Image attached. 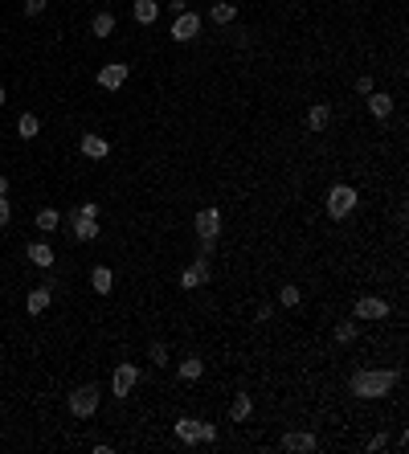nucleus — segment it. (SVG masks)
<instances>
[{"instance_id":"11","label":"nucleus","mask_w":409,"mask_h":454,"mask_svg":"<svg viewBox=\"0 0 409 454\" xmlns=\"http://www.w3.org/2000/svg\"><path fill=\"white\" fill-rule=\"evenodd\" d=\"M283 451L311 454V451H319V438H315V434H307V430H286V434H283Z\"/></svg>"},{"instance_id":"36","label":"nucleus","mask_w":409,"mask_h":454,"mask_svg":"<svg viewBox=\"0 0 409 454\" xmlns=\"http://www.w3.org/2000/svg\"><path fill=\"white\" fill-rule=\"evenodd\" d=\"M0 197H8V176H0Z\"/></svg>"},{"instance_id":"34","label":"nucleus","mask_w":409,"mask_h":454,"mask_svg":"<svg viewBox=\"0 0 409 454\" xmlns=\"http://www.w3.org/2000/svg\"><path fill=\"white\" fill-rule=\"evenodd\" d=\"M356 94H373V78H369V74L356 78Z\"/></svg>"},{"instance_id":"12","label":"nucleus","mask_w":409,"mask_h":454,"mask_svg":"<svg viewBox=\"0 0 409 454\" xmlns=\"http://www.w3.org/2000/svg\"><path fill=\"white\" fill-rule=\"evenodd\" d=\"M78 148H82L86 160H107V156H111V139H102L98 131H86V135L78 139Z\"/></svg>"},{"instance_id":"30","label":"nucleus","mask_w":409,"mask_h":454,"mask_svg":"<svg viewBox=\"0 0 409 454\" xmlns=\"http://www.w3.org/2000/svg\"><path fill=\"white\" fill-rule=\"evenodd\" d=\"M364 451H389V434H373V438H369V446H364Z\"/></svg>"},{"instance_id":"4","label":"nucleus","mask_w":409,"mask_h":454,"mask_svg":"<svg viewBox=\"0 0 409 454\" xmlns=\"http://www.w3.org/2000/svg\"><path fill=\"white\" fill-rule=\"evenodd\" d=\"M98 401H102V389H98L95 381H91V385H78V389L70 393V414H74V418H95Z\"/></svg>"},{"instance_id":"31","label":"nucleus","mask_w":409,"mask_h":454,"mask_svg":"<svg viewBox=\"0 0 409 454\" xmlns=\"http://www.w3.org/2000/svg\"><path fill=\"white\" fill-rule=\"evenodd\" d=\"M45 4H49V0H25V17H41Z\"/></svg>"},{"instance_id":"10","label":"nucleus","mask_w":409,"mask_h":454,"mask_svg":"<svg viewBox=\"0 0 409 454\" xmlns=\"http://www.w3.org/2000/svg\"><path fill=\"white\" fill-rule=\"evenodd\" d=\"M192 229H196V238H221V209L217 205L201 209L196 213V221H192Z\"/></svg>"},{"instance_id":"24","label":"nucleus","mask_w":409,"mask_h":454,"mask_svg":"<svg viewBox=\"0 0 409 454\" xmlns=\"http://www.w3.org/2000/svg\"><path fill=\"white\" fill-rule=\"evenodd\" d=\"M91 33H95L98 41H102V37H111V33H115V13H95V21H91Z\"/></svg>"},{"instance_id":"9","label":"nucleus","mask_w":409,"mask_h":454,"mask_svg":"<svg viewBox=\"0 0 409 454\" xmlns=\"http://www.w3.org/2000/svg\"><path fill=\"white\" fill-rule=\"evenodd\" d=\"M135 381H139V368H135L131 361H123L119 368H115V377H111V393L123 401V397L131 393V389H135Z\"/></svg>"},{"instance_id":"15","label":"nucleus","mask_w":409,"mask_h":454,"mask_svg":"<svg viewBox=\"0 0 409 454\" xmlns=\"http://www.w3.org/2000/svg\"><path fill=\"white\" fill-rule=\"evenodd\" d=\"M49 303H54V291L41 282V287H33L29 295H25V311H29V315H45V311H49Z\"/></svg>"},{"instance_id":"35","label":"nucleus","mask_w":409,"mask_h":454,"mask_svg":"<svg viewBox=\"0 0 409 454\" xmlns=\"http://www.w3.org/2000/svg\"><path fill=\"white\" fill-rule=\"evenodd\" d=\"M168 8H172V13H185V8H189V0H168Z\"/></svg>"},{"instance_id":"29","label":"nucleus","mask_w":409,"mask_h":454,"mask_svg":"<svg viewBox=\"0 0 409 454\" xmlns=\"http://www.w3.org/2000/svg\"><path fill=\"white\" fill-rule=\"evenodd\" d=\"M148 361L156 364V368H164V364H168V344H152V348H148Z\"/></svg>"},{"instance_id":"37","label":"nucleus","mask_w":409,"mask_h":454,"mask_svg":"<svg viewBox=\"0 0 409 454\" xmlns=\"http://www.w3.org/2000/svg\"><path fill=\"white\" fill-rule=\"evenodd\" d=\"M4 103H8V91H4V86H0V107H4Z\"/></svg>"},{"instance_id":"7","label":"nucleus","mask_w":409,"mask_h":454,"mask_svg":"<svg viewBox=\"0 0 409 454\" xmlns=\"http://www.w3.org/2000/svg\"><path fill=\"white\" fill-rule=\"evenodd\" d=\"M172 41H196L201 37V13H192V8H185V13H176V21H172V33H168Z\"/></svg>"},{"instance_id":"8","label":"nucleus","mask_w":409,"mask_h":454,"mask_svg":"<svg viewBox=\"0 0 409 454\" xmlns=\"http://www.w3.org/2000/svg\"><path fill=\"white\" fill-rule=\"evenodd\" d=\"M127 78H131V66H127V61H107V66H98L95 82L102 86V91H119Z\"/></svg>"},{"instance_id":"16","label":"nucleus","mask_w":409,"mask_h":454,"mask_svg":"<svg viewBox=\"0 0 409 454\" xmlns=\"http://www.w3.org/2000/svg\"><path fill=\"white\" fill-rule=\"evenodd\" d=\"M131 17H135V25H156L160 0H135V4H131Z\"/></svg>"},{"instance_id":"33","label":"nucleus","mask_w":409,"mask_h":454,"mask_svg":"<svg viewBox=\"0 0 409 454\" xmlns=\"http://www.w3.org/2000/svg\"><path fill=\"white\" fill-rule=\"evenodd\" d=\"M13 221V205H8V197H0V229Z\"/></svg>"},{"instance_id":"6","label":"nucleus","mask_w":409,"mask_h":454,"mask_svg":"<svg viewBox=\"0 0 409 454\" xmlns=\"http://www.w3.org/2000/svg\"><path fill=\"white\" fill-rule=\"evenodd\" d=\"M209 278H213V258H201V254H196L189 266L180 271V287H185V291H196V287H205Z\"/></svg>"},{"instance_id":"13","label":"nucleus","mask_w":409,"mask_h":454,"mask_svg":"<svg viewBox=\"0 0 409 454\" xmlns=\"http://www.w3.org/2000/svg\"><path fill=\"white\" fill-rule=\"evenodd\" d=\"M98 234V217H70V238L74 242H95Z\"/></svg>"},{"instance_id":"1","label":"nucleus","mask_w":409,"mask_h":454,"mask_svg":"<svg viewBox=\"0 0 409 454\" xmlns=\"http://www.w3.org/2000/svg\"><path fill=\"white\" fill-rule=\"evenodd\" d=\"M401 385V368H356L348 377V389L360 401H380Z\"/></svg>"},{"instance_id":"32","label":"nucleus","mask_w":409,"mask_h":454,"mask_svg":"<svg viewBox=\"0 0 409 454\" xmlns=\"http://www.w3.org/2000/svg\"><path fill=\"white\" fill-rule=\"evenodd\" d=\"M270 315H275V307H270V303H258V307H254V319H258V324H266Z\"/></svg>"},{"instance_id":"22","label":"nucleus","mask_w":409,"mask_h":454,"mask_svg":"<svg viewBox=\"0 0 409 454\" xmlns=\"http://www.w3.org/2000/svg\"><path fill=\"white\" fill-rule=\"evenodd\" d=\"M327 123H332V107L327 103H315L311 111H307V131H327Z\"/></svg>"},{"instance_id":"26","label":"nucleus","mask_w":409,"mask_h":454,"mask_svg":"<svg viewBox=\"0 0 409 454\" xmlns=\"http://www.w3.org/2000/svg\"><path fill=\"white\" fill-rule=\"evenodd\" d=\"M336 344H352V340H356V335H360V328H356V324H352V319H340V324H336Z\"/></svg>"},{"instance_id":"14","label":"nucleus","mask_w":409,"mask_h":454,"mask_svg":"<svg viewBox=\"0 0 409 454\" xmlns=\"http://www.w3.org/2000/svg\"><path fill=\"white\" fill-rule=\"evenodd\" d=\"M25 258H29L37 271H54V262H58V254H54L45 242H29L25 245Z\"/></svg>"},{"instance_id":"27","label":"nucleus","mask_w":409,"mask_h":454,"mask_svg":"<svg viewBox=\"0 0 409 454\" xmlns=\"http://www.w3.org/2000/svg\"><path fill=\"white\" fill-rule=\"evenodd\" d=\"M299 299H303V291H299V287H291V282L279 291V303H283V307H299Z\"/></svg>"},{"instance_id":"20","label":"nucleus","mask_w":409,"mask_h":454,"mask_svg":"<svg viewBox=\"0 0 409 454\" xmlns=\"http://www.w3.org/2000/svg\"><path fill=\"white\" fill-rule=\"evenodd\" d=\"M176 377H180V381H201V377H205V361H201V356H185V361L176 364Z\"/></svg>"},{"instance_id":"3","label":"nucleus","mask_w":409,"mask_h":454,"mask_svg":"<svg viewBox=\"0 0 409 454\" xmlns=\"http://www.w3.org/2000/svg\"><path fill=\"white\" fill-rule=\"evenodd\" d=\"M323 205H327V217H332V221H344V217H352V213H356V205H360V192H356L352 184H332Z\"/></svg>"},{"instance_id":"17","label":"nucleus","mask_w":409,"mask_h":454,"mask_svg":"<svg viewBox=\"0 0 409 454\" xmlns=\"http://www.w3.org/2000/svg\"><path fill=\"white\" fill-rule=\"evenodd\" d=\"M209 21H213V25H233V21H238V4H233V0L209 4Z\"/></svg>"},{"instance_id":"28","label":"nucleus","mask_w":409,"mask_h":454,"mask_svg":"<svg viewBox=\"0 0 409 454\" xmlns=\"http://www.w3.org/2000/svg\"><path fill=\"white\" fill-rule=\"evenodd\" d=\"M70 217H98V201H82V205H74V209L65 213V221Z\"/></svg>"},{"instance_id":"18","label":"nucleus","mask_w":409,"mask_h":454,"mask_svg":"<svg viewBox=\"0 0 409 454\" xmlns=\"http://www.w3.org/2000/svg\"><path fill=\"white\" fill-rule=\"evenodd\" d=\"M364 98H369V115L373 119H389L393 115V98L385 91H373V94H364Z\"/></svg>"},{"instance_id":"5","label":"nucleus","mask_w":409,"mask_h":454,"mask_svg":"<svg viewBox=\"0 0 409 454\" xmlns=\"http://www.w3.org/2000/svg\"><path fill=\"white\" fill-rule=\"evenodd\" d=\"M352 315L364 319V324H373V319H389V299H385V295H360V299L352 303Z\"/></svg>"},{"instance_id":"2","label":"nucleus","mask_w":409,"mask_h":454,"mask_svg":"<svg viewBox=\"0 0 409 454\" xmlns=\"http://www.w3.org/2000/svg\"><path fill=\"white\" fill-rule=\"evenodd\" d=\"M172 434H176V442H185V446H196V442H217V425L213 422H201V418H176L172 425Z\"/></svg>"},{"instance_id":"19","label":"nucleus","mask_w":409,"mask_h":454,"mask_svg":"<svg viewBox=\"0 0 409 454\" xmlns=\"http://www.w3.org/2000/svg\"><path fill=\"white\" fill-rule=\"evenodd\" d=\"M91 287H95V295H111L115 271H111V266H91Z\"/></svg>"},{"instance_id":"21","label":"nucleus","mask_w":409,"mask_h":454,"mask_svg":"<svg viewBox=\"0 0 409 454\" xmlns=\"http://www.w3.org/2000/svg\"><path fill=\"white\" fill-rule=\"evenodd\" d=\"M254 414V397L250 393H233V401H229V422H246Z\"/></svg>"},{"instance_id":"25","label":"nucleus","mask_w":409,"mask_h":454,"mask_svg":"<svg viewBox=\"0 0 409 454\" xmlns=\"http://www.w3.org/2000/svg\"><path fill=\"white\" fill-rule=\"evenodd\" d=\"M58 221H62V213H58V209H41V213H37V229H41V234H54Z\"/></svg>"},{"instance_id":"23","label":"nucleus","mask_w":409,"mask_h":454,"mask_svg":"<svg viewBox=\"0 0 409 454\" xmlns=\"http://www.w3.org/2000/svg\"><path fill=\"white\" fill-rule=\"evenodd\" d=\"M17 135H21V139H37V135H41V119H37L33 111H21V119H17Z\"/></svg>"}]
</instances>
